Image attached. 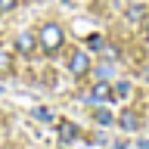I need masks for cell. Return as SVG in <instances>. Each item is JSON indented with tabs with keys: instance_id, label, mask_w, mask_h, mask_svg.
Instances as JSON below:
<instances>
[{
	"instance_id": "cell-3",
	"label": "cell",
	"mask_w": 149,
	"mask_h": 149,
	"mask_svg": "<svg viewBox=\"0 0 149 149\" xmlns=\"http://www.w3.org/2000/svg\"><path fill=\"white\" fill-rule=\"evenodd\" d=\"M34 47H37V37L34 34H28V31H22V34H19L16 37V50H19V53H34Z\"/></svg>"
},
{
	"instance_id": "cell-5",
	"label": "cell",
	"mask_w": 149,
	"mask_h": 149,
	"mask_svg": "<svg viewBox=\"0 0 149 149\" xmlns=\"http://www.w3.org/2000/svg\"><path fill=\"white\" fill-rule=\"evenodd\" d=\"M118 124H121L124 130H137V127H140V115H134V112H124V115L118 118Z\"/></svg>"
},
{
	"instance_id": "cell-10",
	"label": "cell",
	"mask_w": 149,
	"mask_h": 149,
	"mask_svg": "<svg viewBox=\"0 0 149 149\" xmlns=\"http://www.w3.org/2000/svg\"><path fill=\"white\" fill-rule=\"evenodd\" d=\"M143 16H146V6H140V3H137V6H130V9H127V19H130V22H140Z\"/></svg>"
},
{
	"instance_id": "cell-6",
	"label": "cell",
	"mask_w": 149,
	"mask_h": 149,
	"mask_svg": "<svg viewBox=\"0 0 149 149\" xmlns=\"http://www.w3.org/2000/svg\"><path fill=\"white\" fill-rule=\"evenodd\" d=\"M93 100H102V102L112 100V90H109V84H106V81H100L96 87H93Z\"/></svg>"
},
{
	"instance_id": "cell-13",
	"label": "cell",
	"mask_w": 149,
	"mask_h": 149,
	"mask_svg": "<svg viewBox=\"0 0 149 149\" xmlns=\"http://www.w3.org/2000/svg\"><path fill=\"white\" fill-rule=\"evenodd\" d=\"M0 74H9V56L0 53Z\"/></svg>"
},
{
	"instance_id": "cell-15",
	"label": "cell",
	"mask_w": 149,
	"mask_h": 149,
	"mask_svg": "<svg viewBox=\"0 0 149 149\" xmlns=\"http://www.w3.org/2000/svg\"><path fill=\"white\" fill-rule=\"evenodd\" d=\"M143 78H146V81H149V65H146V68H143Z\"/></svg>"
},
{
	"instance_id": "cell-2",
	"label": "cell",
	"mask_w": 149,
	"mask_h": 149,
	"mask_svg": "<svg viewBox=\"0 0 149 149\" xmlns=\"http://www.w3.org/2000/svg\"><path fill=\"white\" fill-rule=\"evenodd\" d=\"M68 72H72L74 78H84V74L90 72V59H87V53H81V50H78V53L68 56Z\"/></svg>"
},
{
	"instance_id": "cell-1",
	"label": "cell",
	"mask_w": 149,
	"mask_h": 149,
	"mask_svg": "<svg viewBox=\"0 0 149 149\" xmlns=\"http://www.w3.org/2000/svg\"><path fill=\"white\" fill-rule=\"evenodd\" d=\"M62 44H65L62 28H59V25H53V22H47V25L40 28V47H44L47 53H56Z\"/></svg>"
},
{
	"instance_id": "cell-4",
	"label": "cell",
	"mask_w": 149,
	"mask_h": 149,
	"mask_svg": "<svg viewBox=\"0 0 149 149\" xmlns=\"http://www.w3.org/2000/svg\"><path fill=\"white\" fill-rule=\"evenodd\" d=\"M56 127H59V140H62V143H72V140L78 137V127H74L72 121H59Z\"/></svg>"
},
{
	"instance_id": "cell-7",
	"label": "cell",
	"mask_w": 149,
	"mask_h": 149,
	"mask_svg": "<svg viewBox=\"0 0 149 149\" xmlns=\"http://www.w3.org/2000/svg\"><path fill=\"white\" fill-rule=\"evenodd\" d=\"M34 118L44 121V124H56V115H53L50 109H44V106H40V109H34Z\"/></svg>"
},
{
	"instance_id": "cell-8",
	"label": "cell",
	"mask_w": 149,
	"mask_h": 149,
	"mask_svg": "<svg viewBox=\"0 0 149 149\" xmlns=\"http://www.w3.org/2000/svg\"><path fill=\"white\" fill-rule=\"evenodd\" d=\"M93 118H96V124L106 127V124H112V112L109 109H96V112H93Z\"/></svg>"
},
{
	"instance_id": "cell-12",
	"label": "cell",
	"mask_w": 149,
	"mask_h": 149,
	"mask_svg": "<svg viewBox=\"0 0 149 149\" xmlns=\"http://www.w3.org/2000/svg\"><path fill=\"white\" fill-rule=\"evenodd\" d=\"M19 0H0V13H13Z\"/></svg>"
},
{
	"instance_id": "cell-11",
	"label": "cell",
	"mask_w": 149,
	"mask_h": 149,
	"mask_svg": "<svg viewBox=\"0 0 149 149\" xmlns=\"http://www.w3.org/2000/svg\"><path fill=\"white\" fill-rule=\"evenodd\" d=\"M87 47H90V50H102V47H106V40H102L100 34H90V37H87Z\"/></svg>"
},
{
	"instance_id": "cell-17",
	"label": "cell",
	"mask_w": 149,
	"mask_h": 149,
	"mask_svg": "<svg viewBox=\"0 0 149 149\" xmlns=\"http://www.w3.org/2000/svg\"><path fill=\"white\" fill-rule=\"evenodd\" d=\"M0 93H3V87H0Z\"/></svg>"
},
{
	"instance_id": "cell-14",
	"label": "cell",
	"mask_w": 149,
	"mask_h": 149,
	"mask_svg": "<svg viewBox=\"0 0 149 149\" xmlns=\"http://www.w3.org/2000/svg\"><path fill=\"white\" fill-rule=\"evenodd\" d=\"M140 149H149V140H140Z\"/></svg>"
},
{
	"instance_id": "cell-16",
	"label": "cell",
	"mask_w": 149,
	"mask_h": 149,
	"mask_svg": "<svg viewBox=\"0 0 149 149\" xmlns=\"http://www.w3.org/2000/svg\"><path fill=\"white\" fill-rule=\"evenodd\" d=\"M143 28H146V34H149V19H146V22H143Z\"/></svg>"
},
{
	"instance_id": "cell-9",
	"label": "cell",
	"mask_w": 149,
	"mask_h": 149,
	"mask_svg": "<svg viewBox=\"0 0 149 149\" xmlns=\"http://www.w3.org/2000/svg\"><path fill=\"white\" fill-rule=\"evenodd\" d=\"M112 96H118V100H124V96H130V84H127V81L115 84V90H112Z\"/></svg>"
}]
</instances>
